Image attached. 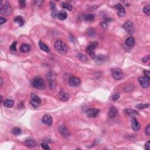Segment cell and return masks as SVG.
<instances>
[{"label": "cell", "mask_w": 150, "mask_h": 150, "mask_svg": "<svg viewBox=\"0 0 150 150\" xmlns=\"http://www.w3.org/2000/svg\"><path fill=\"white\" fill-rule=\"evenodd\" d=\"M80 83H81V80L77 77H72L69 80V84L73 87L78 86L79 85H80Z\"/></svg>", "instance_id": "obj_13"}, {"label": "cell", "mask_w": 150, "mask_h": 150, "mask_svg": "<svg viewBox=\"0 0 150 150\" xmlns=\"http://www.w3.org/2000/svg\"><path fill=\"white\" fill-rule=\"evenodd\" d=\"M99 46V44L97 42H92L86 48V52L89 54L92 59H95L96 55L95 53V49L97 48V46Z\"/></svg>", "instance_id": "obj_3"}, {"label": "cell", "mask_w": 150, "mask_h": 150, "mask_svg": "<svg viewBox=\"0 0 150 150\" xmlns=\"http://www.w3.org/2000/svg\"><path fill=\"white\" fill-rule=\"evenodd\" d=\"M58 131L59 132L60 134L62 136L63 138H67V137H69V135H70L67 128L64 125H61V126L59 127Z\"/></svg>", "instance_id": "obj_7"}, {"label": "cell", "mask_w": 150, "mask_h": 150, "mask_svg": "<svg viewBox=\"0 0 150 150\" xmlns=\"http://www.w3.org/2000/svg\"><path fill=\"white\" fill-rule=\"evenodd\" d=\"M31 47V46L28 44H24L21 45V48H20V51L22 53H27L30 51Z\"/></svg>", "instance_id": "obj_18"}, {"label": "cell", "mask_w": 150, "mask_h": 150, "mask_svg": "<svg viewBox=\"0 0 150 150\" xmlns=\"http://www.w3.org/2000/svg\"><path fill=\"white\" fill-rule=\"evenodd\" d=\"M14 104V101L11 99H7L5 100V101L4 103V106L8 108H11L12 107H13Z\"/></svg>", "instance_id": "obj_24"}, {"label": "cell", "mask_w": 150, "mask_h": 150, "mask_svg": "<svg viewBox=\"0 0 150 150\" xmlns=\"http://www.w3.org/2000/svg\"><path fill=\"white\" fill-rule=\"evenodd\" d=\"M12 12V8L8 2H5L2 7L0 8V14L4 16H9Z\"/></svg>", "instance_id": "obj_4"}, {"label": "cell", "mask_w": 150, "mask_h": 150, "mask_svg": "<svg viewBox=\"0 0 150 150\" xmlns=\"http://www.w3.org/2000/svg\"><path fill=\"white\" fill-rule=\"evenodd\" d=\"M41 147L43 148V149H44V150H50V148H49V147L48 146V144H46V143H42L41 144Z\"/></svg>", "instance_id": "obj_34"}, {"label": "cell", "mask_w": 150, "mask_h": 150, "mask_svg": "<svg viewBox=\"0 0 150 150\" xmlns=\"http://www.w3.org/2000/svg\"><path fill=\"white\" fill-rule=\"evenodd\" d=\"M148 106V104H139L135 106V107L138 109H144Z\"/></svg>", "instance_id": "obj_33"}, {"label": "cell", "mask_w": 150, "mask_h": 150, "mask_svg": "<svg viewBox=\"0 0 150 150\" xmlns=\"http://www.w3.org/2000/svg\"><path fill=\"white\" fill-rule=\"evenodd\" d=\"M119 98H120V95L119 94H114L112 96V100H114V101L118 100Z\"/></svg>", "instance_id": "obj_36"}, {"label": "cell", "mask_w": 150, "mask_h": 150, "mask_svg": "<svg viewBox=\"0 0 150 150\" xmlns=\"http://www.w3.org/2000/svg\"><path fill=\"white\" fill-rule=\"evenodd\" d=\"M14 21L15 22H17L19 25V26H21V27H22V26L24 25L25 21L24 18H22L21 16H18L14 18Z\"/></svg>", "instance_id": "obj_22"}, {"label": "cell", "mask_w": 150, "mask_h": 150, "mask_svg": "<svg viewBox=\"0 0 150 150\" xmlns=\"http://www.w3.org/2000/svg\"><path fill=\"white\" fill-rule=\"evenodd\" d=\"M25 145L26 147H27L28 148H35V147H36V144L35 143V141L31 140V139H28V140H25Z\"/></svg>", "instance_id": "obj_17"}, {"label": "cell", "mask_w": 150, "mask_h": 150, "mask_svg": "<svg viewBox=\"0 0 150 150\" xmlns=\"http://www.w3.org/2000/svg\"><path fill=\"white\" fill-rule=\"evenodd\" d=\"M69 95L67 93L64 92L63 91H61L59 93V97L60 100L62 101H66L69 99Z\"/></svg>", "instance_id": "obj_16"}, {"label": "cell", "mask_w": 150, "mask_h": 150, "mask_svg": "<svg viewBox=\"0 0 150 150\" xmlns=\"http://www.w3.org/2000/svg\"><path fill=\"white\" fill-rule=\"evenodd\" d=\"M87 35H89V36L92 37V36H95V29H93L92 28H89V29H87Z\"/></svg>", "instance_id": "obj_29"}, {"label": "cell", "mask_w": 150, "mask_h": 150, "mask_svg": "<svg viewBox=\"0 0 150 150\" xmlns=\"http://www.w3.org/2000/svg\"><path fill=\"white\" fill-rule=\"evenodd\" d=\"M131 126H132L133 129L134 131H138L140 130L141 127V125L139 123V122L137 120V119L135 117H133L131 118Z\"/></svg>", "instance_id": "obj_14"}, {"label": "cell", "mask_w": 150, "mask_h": 150, "mask_svg": "<svg viewBox=\"0 0 150 150\" xmlns=\"http://www.w3.org/2000/svg\"><path fill=\"white\" fill-rule=\"evenodd\" d=\"M2 100H3L2 96H1V103H2Z\"/></svg>", "instance_id": "obj_43"}, {"label": "cell", "mask_w": 150, "mask_h": 150, "mask_svg": "<svg viewBox=\"0 0 150 150\" xmlns=\"http://www.w3.org/2000/svg\"><path fill=\"white\" fill-rule=\"evenodd\" d=\"M32 86L38 90H44L45 88V82L43 79L40 77H36L32 80Z\"/></svg>", "instance_id": "obj_1"}, {"label": "cell", "mask_w": 150, "mask_h": 150, "mask_svg": "<svg viewBox=\"0 0 150 150\" xmlns=\"http://www.w3.org/2000/svg\"><path fill=\"white\" fill-rule=\"evenodd\" d=\"M144 75H145V77L150 78V70H144Z\"/></svg>", "instance_id": "obj_39"}, {"label": "cell", "mask_w": 150, "mask_h": 150, "mask_svg": "<svg viewBox=\"0 0 150 150\" xmlns=\"http://www.w3.org/2000/svg\"><path fill=\"white\" fill-rule=\"evenodd\" d=\"M100 26H101V27L104 29H107L108 27V25H107V22H103H103H101L100 23Z\"/></svg>", "instance_id": "obj_35"}, {"label": "cell", "mask_w": 150, "mask_h": 150, "mask_svg": "<svg viewBox=\"0 0 150 150\" xmlns=\"http://www.w3.org/2000/svg\"><path fill=\"white\" fill-rule=\"evenodd\" d=\"M145 134L147 135H150V125H148L147 127V128H145Z\"/></svg>", "instance_id": "obj_38"}, {"label": "cell", "mask_w": 150, "mask_h": 150, "mask_svg": "<svg viewBox=\"0 0 150 150\" xmlns=\"http://www.w3.org/2000/svg\"><path fill=\"white\" fill-rule=\"evenodd\" d=\"M149 79L150 78H147V77H140L138 78L139 83L142 87L143 88H147L149 86Z\"/></svg>", "instance_id": "obj_9"}, {"label": "cell", "mask_w": 150, "mask_h": 150, "mask_svg": "<svg viewBox=\"0 0 150 150\" xmlns=\"http://www.w3.org/2000/svg\"><path fill=\"white\" fill-rule=\"evenodd\" d=\"M117 113H118V111H117V109L115 107H111L110 108L109 111V116L110 118H114L117 116Z\"/></svg>", "instance_id": "obj_15"}, {"label": "cell", "mask_w": 150, "mask_h": 150, "mask_svg": "<svg viewBox=\"0 0 150 150\" xmlns=\"http://www.w3.org/2000/svg\"><path fill=\"white\" fill-rule=\"evenodd\" d=\"M112 76L115 80H121L124 78V73L120 68H114L111 71Z\"/></svg>", "instance_id": "obj_6"}, {"label": "cell", "mask_w": 150, "mask_h": 150, "mask_svg": "<svg viewBox=\"0 0 150 150\" xmlns=\"http://www.w3.org/2000/svg\"><path fill=\"white\" fill-rule=\"evenodd\" d=\"M149 59H150V55H148L147 56L144 57V58L143 59V62L144 63H145L149 61Z\"/></svg>", "instance_id": "obj_42"}, {"label": "cell", "mask_w": 150, "mask_h": 150, "mask_svg": "<svg viewBox=\"0 0 150 150\" xmlns=\"http://www.w3.org/2000/svg\"><path fill=\"white\" fill-rule=\"evenodd\" d=\"M54 47H55V49L56 50L57 52L59 53L65 54L67 52L68 48L67 45L63 41H60V40L55 42V44H54Z\"/></svg>", "instance_id": "obj_2"}, {"label": "cell", "mask_w": 150, "mask_h": 150, "mask_svg": "<svg viewBox=\"0 0 150 150\" xmlns=\"http://www.w3.org/2000/svg\"><path fill=\"white\" fill-rule=\"evenodd\" d=\"M126 44L128 47H133L134 44H135V40H134L133 37H128L126 40Z\"/></svg>", "instance_id": "obj_20"}, {"label": "cell", "mask_w": 150, "mask_h": 150, "mask_svg": "<svg viewBox=\"0 0 150 150\" xmlns=\"http://www.w3.org/2000/svg\"><path fill=\"white\" fill-rule=\"evenodd\" d=\"M11 132L12 134L15 135H18L21 133V130L19 127H14L12 129Z\"/></svg>", "instance_id": "obj_26"}, {"label": "cell", "mask_w": 150, "mask_h": 150, "mask_svg": "<svg viewBox=\"0 0 150 150\" xmlns=\"http://www.w3.org/2000/svg\"><path fill=\"white\" fill-rule=\"evenodd\" d=\"M145 148L147 150H149L150 149V140L148 141L145 144Z\"/></svg>", "instance_id": "obj_41"}, {"label": "cell", "mask_w": 150, "mask_h": 150, "mask_svg": "<svg viewBox=\"0 0 150 150\" xmlns=\"http://www.w3.org/2000/svg\"><path fill=\"white\" fill-rule=\"evenodd\" d=\"M114 8H116L117 11H118V13L117 14L119 17H124L126 14V10H125L124 8L123 7V6L120 4H117L116 5H114Z\"/></svg>", "instance_id": "obj_10"}, {"label": "cell", "mask_w": 150, "mask_h": 150, "mask_svg": "<svg viewBox=\"0 0 150 150\" xmlns=\"http://www.w3.org/2000/svg\"><path fill=\"white\" fill-rule=\"evenodd\" d=\"M77 58H78L79 60H80V61L82 62H85L87 61V57L82 53H79L78 55H77Z\"/></svg>", "instance_id": "obj_28"}, {"label": "cell", "mask_w": 150, "mask_h": 150, "mask_svg": "<svg viewBox=\"0 0 150 150\" xmlns=\"http://www.w3.org/2000/svg\"><path fill=\"white\" fill-rule=\"evenodd\" d=\"M124 112L126 113L127 114H128V116H138L139 114L138 111L134 109H127L124 110Z\"/></svg>", "instance_id": "obj_19"}, {"label": "cell", "mask_w": 150, "mask_h": 150, "mask_svg": "<svg viewBox=\"0 0 150 150\" xmlns=\"http://www.w3.org/2000/svg\"><path fill=\"white\" fill-rule=\"evenodd\" d=\"M7 22V19H5V18H3V17H0V24L2 25L3 24H4V23Z\"/></svg>", "instance_id": "obj_40"}, {"label": "cell", "mask_w": 150, "mask_h": 150, "mask_svg": "<svg viewBox=\"0 0 150 150\" xmlns=\"http://www.w3.org/2000/svg\"><path fill=\"white\" fill-rule=\"evenodd\" d=\"M123 28L126 31L130 32V33H131V32H132V30L133 29V23L130 21H126L124 24Z\"/></svg>", "instance_id": "obj_12"}, {"label": "cell", "mask_w": 150, "mask_h": 150, "mask_svg": "<svg viewBox=\"0 0 150 150\" xmlns=\"http://www.w3.org/2000/svg\"><path fill=\"white\" fill-rule=\"evenodd\" d=\"M62 7L63 9H65V10H67L69 11L72 10V5L67 2H63L62 4Z\"/></svg>", "instance_id": "obj_27"}, {"label": "cell", "mask_w": 150, "mask_h": 150, "mask_svg": "<svg viewBox=\"0 0 150 150\" xmlns=\"http://www.w3.org/2000/svg\"><path fill=\"white\" fill-rule=\"evenodd\" d=\"M143 12L147 15H150V6L149 4L145 5L143 8Z\"/></svg>", "instance_id": "obj_30"}, {"label": "cell", "mask_w": 150, "mask_h": 150, "mask_svg": "<svg viewBox=\"0 0 150 150\" xmlns=\"http://www.w3.org/2000/svg\"><path fill=\"white\" fill-rule=\"evenodd\" d=\"M100 110L97 109H88L86 111V113L87 116L90 118H95L98 116Z\"/></svg>", "instance_id": "obj_8"}, {"label": "cell", "mask_w": 150, "mask_h": 150, "mask_svg": "<svg viewBox=\"0 0 150 150\" xmlns=\"http://www.w3.org/2000/svg\"><path fill=\"white\" fill-rule=\"evenodd\" d=\"M39 45L40 48H41V50H42L43 51H44V52H47V53H48V52H50V49H49V47L45 44H44L43 42L40 41L39 42Z\"/></svg>", "instance_id": "obj_21"}, {"label": "cell", "mask_w": 150, "mask_h": 150, "mask_svg": "<svg viewBox=\"0 0 150 150\" xmlns=\"http://www.w3.org/2000/svg\"><path fill=\"white\" fill-rule=\"evenodd\" d=\"M106 56L100 55L97 56L96 57V60H97V61H99V62H103V61H105V60H106Z\"/></svg>", "instance_id": "obj_31"}, {"label": "cell", "mask_w": 150, "mask_h": 150, "mask_svg": "<svg viewBox=\"0 0 150 150\" xmlns=\"http://www.w3.org/2000/svg\"><path fill=\"white\" fill-rule=\"evenodd\" d=\"M42 121L47 126H51L52 124V117L49 114H45L42 118Z\"/></svg>", "instance_id": "obj_11"}, {"label": "cell", "mask_w": 150, "mask_h": 150, "mask_svg": "<svg viewBox=\"0 0 150 150\" xmlns=\"http://www.w3.org/2000/svg\"><path fill=\"white\" fill-rule=\"evenodd\" d=\"M83 18L86 21H92L95 19V15L92 14H86L84 15Z\"/></svg>", "instance_id": "obj_25"}, {"label": "cell", "mask_w": 150, "mask_h": 150, "mask_svg": "<svg viewBox=\"0 0 150 150\" xmlns=\"http://www.w3.org/2000/svg\"><path fill=\"white\" fill-rule=\"evenodd\" d=\"M67 17V13L65 11H61V12H59L58 13V18L59 20L61 21H63V20L66 19Z\"/></svg>", "instance_id": "obj_23"}, {"label": "cell", "mask_w": 150, "mask_h": 150, "mask_svg": "<svg viewBox=\"0 0 150 150\" xmlns=\"http://www.w3.org/2000/svg\"><path fill=\"white\" fill-rule=\"evenodd\" d=\"M17 42L16 41H14L12 42L11 45L10 46V49L12 51H16L17 50Z\"/></svg>", "instance_id": "obj_32"}, {"label": "cell", "mask_w": 150, "mask_h": 150, "mask_svg": "<svg viewBox=\"0 0 150 150\" xmlns=\"http://www.w3.org/2000/svg\"><path fill=\"white\" fill-rule=\"evenodd\" d=\"M18 2H19L20 7L22 8L25 7V1H19Z\"/></svg>", "instance_id": "obj_37"}, {"label": "cell", "mask_w": 150, "mask_h": 150, "mask_svg": "<svg viewBox=\"0 0 150 150\" xmlns=\"http://www.w3.org/2000/svg\"><path fill=\"white\" fill-rule=\"evenodd\" d=\"M31 104L32 106L35 109L38 108L41 103V100L40 97L34 93H32L31 95Z\"/></svg>", "instance_id": "obj_5"}]
</instances>
